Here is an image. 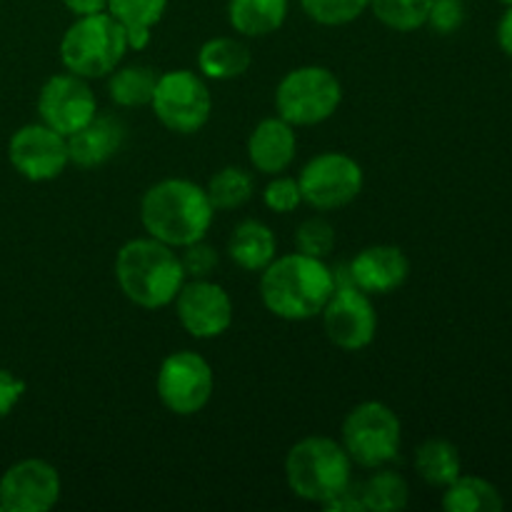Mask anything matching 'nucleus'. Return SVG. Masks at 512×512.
<instances>
[{
	"label": "nucleus",
	"mask_w": 512,
	"mask_h": 512,
	"mask_svg": "<svg viewBox=\"0 0 512 512\" xmlns=\"http://www.w3.org/2000/svg\"><path fill=\"white\" fill-rule=\"evenodd\" d=\"M335 285L333 268L323 258L298 250L275 255L273 263L260 270V300L265 310L288 323L318 318Z\"/></svg>",
	"instance_id": "f257e3e1"
},
{
	"label": "nucleus",
	"mask_w": 512,
	"mask_h": 512,
	"mask_svg": "<svg viewBox=\"0 0 512 512\" xmlns=\"http://www.w3.org/2000/svg\"><path fill=\"white\" fill-rule=\"evenodd\" d=\"M213 218L215 208L208 193L193 180H158L140 198V223L145 233L175 250L205 240Z\"/></svg>",
	"instance_id": "f03ea898"
},
{
	"label": "nucleus",
	"mask_w": 512,
	"mask_h": 512,
	"mask_svg": "<svg viewBox=\"0 0 512 512\" xmlns=\"http://www.w3.org/2000/svg\"><path fill=\"white\" fill-rule=\"evenodd\" d=\"M115 280L125 298L143 310L173 305L185 278L175 248L155 238H133L115 255Z\"/></svg>",
	"instance_id": "7ed1b4c3"
},
{
	"label": "nucleus",
	"mask_w": 512,
	"mask_h": 512,
	"mask_svg": "<svg viewBox=\"0 0 512 512\" xmlns=\"http://www.w3.org/2000/svg\"><path fill=\"white\" fill-rule=\"evenodd\" d=\"M285 483L295 498L325 505L353 483V460L340 440L308 435L285 455Z\"/></svg>",
	"instance_id": "20e7f679"
},
{
	"label": "nucleus",
	"mask_w": 512,
	"mask_h": 512,
	"mask_svg": "<svg viewBox=\"0 0 512 512\" xmlns=\"http://www.w3.org/2000/svg\"><path fill=\"white\" fill-rule=\"evenodd\" d=\"M128 53V38L110 13L80 15L60 38V63L85 80L108 78Z\"/></svg>",
	"instance_id": "39448f33"
},
{
	"label": "nucleus",
	"mask_w": 512,
	"mask_h": 512,
	"mask_svg": "<svg viewBox=\"0 0 512 512\" xmlns=\"http://www.w3.org/2000/svg\"><path fill=\"white\" fill-rule=\"evenodd\" d=\"M343 103V85L325 65H300L275 88V110L293 128H310L333 118Z\"/></svg>",
	"instance_id": "423d86ee"
},
{
	"label": "nucleus",
	"mask_w": 512,
	"mask_h": 512,
	"mask_svg": "<svg viewBox=\"0 0 512 512\" xmlns=\"http://www.w3.org/2000/svg\"><path fill=\"white\" fill-rule=\"evenodd\" d=\"M340 445L358 468H383L398 458L403 445V423L390 405L365 400L345 415Z\"/></svg>",
	"instance_id": "0eeeda50"
},
{
	"label": "nucleus",
	"mask_w": 512,
	"mask_h": 512,
	"mask_svg": "<svg viewBox=\"0 0 512 512\" xmlns=\"http://www.w3.org/2000/svg\"><path fill=\"white\" fill-rule=\"evenodd\" d=\"M150 108L170 133L195 135L208 125L213 113V95L203 75L195 70H168L158 75Z\"/></svg>",
	"instance_id": "6e6552de"
},
{
	"label": "nucleus",
	"mask_w": 512,
	"mask_h": 512,
	"mask_svg": "<svg viewBox=\"0 0 512 512\" xmlns=\"http://www.w3.org/2000/svg\"><path fill=\"white\" fill-rule=\"evenodd\" d=\"M215 390V373L208 360L195 350H175L160 363L155 375V393L178 418L198 415L210 403Z\"/></svg>",
	"instance_id": "1a4fd4ad"
},
{
	"label": "nucleus",
	"mask_w": 512,
	"mask_h": 512,
	"mask_svg": "<svg viewBox=\"0 0 512 512\" xmlns=\"http://www.w3.org/2000/svg\"><path fill=\"white\" fill-rule=\"evenodd\" d=\"M303 203L318 213L345 208L353 203L365 185V173L355 158L338 150H325L305 163L298 175Z\"/></svg>",
	"instance_id": "9d476101"
},
{
	"label": "nucleus",
	"mask_w": 512,
	"mask_h": 512,
	"mask_svg": "<svg viewBox=\"0 0 512 512\" xmlns=\"http://www.w3.org/2000/svg\"><path fill=\"white\" fill-rule=\"evenodd\" d=\"M320 318H323V330L330 343L345 353H360L378 335L373 295L363 293L353 283L335 285Z\"/></svg>",
	"instance_id": "9b49d317"
},
{
	"label": "nucleus",
	"mask_w": 512,
	"mask_h": 512,
	"mask_svg": "<svg viewBox=\"0 0 512 512\" xmlns=\"http://www.w3.org/2000/svg\"><path fill=\"white\" fill-rule=\"evenodd\" d=\"M8 160L20 178L50 183L70 165L68 138L45 123H28L10 135Z\"/></svg>",
	"instance_id": "f8f14e48"
},
{
	"label": "nucleus",
	"mask_w": 512,
	"mask_h": 512,
	"mask_svg": "<svg viewBox=\"0 0 512 512\" xmlns=\"http://www.w3.org/2000/svg\"><path fill=\"white\" fill-rule=\"evenodd\" d=\"M35 108H38L40 123L68 138L98 115V98L90 88V80L65 70L45 80Z\"/></svg>",
	"instance_id": "ddd939ff"
},
{
	"label": "nucleus",
	"mask_w": 512,
	"mask_h": 512,
	"mask_svg": "<svg viewBox=\"0 0 512 512\" xmlns=\"http://www.w3.org/2000/svg\"><path fill=\"white\" fill-rule=\"evenodd\" d=\"M173 305L183 330L195 340L220 338L233 325V300L223 285L210 278L185 280Z\"/></svg>",
	"instance_id": "4468645a"
},
{
	"label": "nucleus",
	"mask_w": 512,
	"mask_h": 512,
	"mask_svg": "<svg viewBox=\"0 0 512 512\" xmlns=\"http://www.w3.org/2000/svg\"><path fill=\"white\" fill-rule=\"evenodd\" d=\"M63 483L55 465L40 458H25L0 475L3 512H48L58 505Z\"/></svg>",
	"instance_id": "2eb2a0df"
},
{
	"label": "nucleus",
	"mask_w": 512,
	"mask_h": 512,
	"mask_svg": "<svg viewBox=\"0 0 512 512\" xmlns=\"http://www.w3.org/2000/svg\"><path fill=\"white\" fill-rule=\"evenodd\" d=\"M410 275V260L398 245H368L348 265V283L368 295H388L403 288Z\"/></svg>",
	"instance_id": "dca6fc26"
},
{
	"label": "nucleus",
	"mask_w": 512,
	"mask_h": 512,
	"mask_svg": "<svg viewBox=\"0 0 512 512\" xmlns=\"http://www.w3.org/2000/svg\"><path fill=\"white\" fill-rule=\"evenodd\" d=\"M298 153L295 128L280 115L263 118L248 135V160L258 173L280 175L293 165Z\"/></svg>",
	"instance_id": "f3484780"
},
{
	"label": "nucleus",
	"mask_w": 512,
	"mask_h": 512,
	"mask_svg": "<svg viewBox=\"0 0 512 512\" xmlns=\"http://www.w3.org/2000/svg\"><path fill=\"white\" fill-rule=\"evenodd\" d=\"M125 143V125L113 115H95L90 123L68 135L70 165L100 168L120 153Z\"/></svg>",
	"instance_id": "a211bd4d"
},
{
	"label": "nucleus",
	"mask_w": 512,
	"mask_h": 512,
	"mask_svg": "<svg viewBox=\"0 0 512 512\" xmlns=\"http://www.w3.org/2000/svg\"><path fill=\"white\" fill-rule=\"evenodd\" d=\"M228 255L238 268L248 270V273H260L278 255V238L260 220H240L233 228V233H230Z\"/></svg>",
	"instance_id": "6ab92c4d"
},
{
	"label": "nucleus",
	"mask_w": 512,
	"mask_h": 512,
	"mask_svg": "<svg viewBox=\"0 0 512 512\" xmlns=\"http://www.w3.org/2000/svg\"><path fill=\"white\" fill-rule=\"evenodd\" d=\"M250 63H253V53L248 43L230 35L205 40L198 50V73L205 80H218V83L235 80L248 73Z\"/></svg>",
	"instance_id": "aec40b11"
},
{
	"label": "nucleus",
	"mask_w": 512,
	"mask_h": 512,
	"mask_svg": "<svg viewBox=\"0 0 512 512\" xmlns=\"http://www.w3.org/2000/svg\"><path fill=\"white\" fill-rule=\"evenodd\" d=\"M290 0H228V23L243 38H265L283 28Z\"/></svg>",
	"instance_id": "412c9836"
},
{
	"label": "nucleus",
	"mask_w": 512,
	"mask_h": 512,
	"mask_svg": "<svg viewBox=\"0 0 512 512\" xmlns=\"http://www.w3.org/2000/svg\"><path fill=\"white\" fill-rule=\"evenodd\" d=\"M165 10H168V0H108L105 13H110L123 25L128 50H145Z\"/></svg>",
	"instance_id": "4be33fe9"
},
{
	"label": "nucleus",
	"mask_w": 512,
	"mask_h": 512,
	"mask_svg": "<svg viewBox=\"0 0 512 512\" xmlns=\"http://www.w3.org/2000/svg\"><path fill=\"white\" fill-rule=\"evenodd\" d=\"M413 465L420 480L428 483L430 488H448L463 473L460 450L450 440L443 438H430L420 443L418 450H415Z\"/></svg>",
	"instance_id": "5701e85b"
},
{
	"label": "nucleus",
	"mask_w": 512,
	"mask_h": 512,
	"mask_svg": "<svg viewBox=\"0 0 512 512\" xmlns=\"http://www.w3.org/2000/svg\"><path fill=\"white\" fill-rule=\"evenodd\" d=\"M158 70L145 63L118 65L108 75V95L120 108H143L150 105L158 83Z\"/></svg>",
	"instance_id": "b1692460"
},
{
	"label": "nucleus",
	"mask_w": 512,
	"mask_h": 512,
	"mask_svg": "<svg viewBox=\"0 0 512 512\" xmlns=\"http://www.w3.org/2000/svg\"><path fill=\"white\" fill-rule=\"evenodd\" d=\"M443 490V508L448 512H500L505 508L500 490L478 475L460 473Z\"/></svg>",
	"instance_id": "393cba45"
},
{
	"label": "nucleus",
	"mask_w": 512,
	"mask_h": 512,
	"mask_svg": "<svg viewBox=\"0 0 512 512\" xmlns=\"http://www.w3.org/2000/svg\"><path fill=\"white\" fill-rule=\"evenodd\" d=\"M363 508L370 512H398L408 508L410 488L408 480L390 468H375L365 483H360Z\"/></svg>",
	"instance_id": "a878e982"
},
{
	"label": "nucleus",
	"mask_w": 512,
	"mask_h": 512,
	"mask_svg": "<svg viewBox=\"0 0 512 512\" xmlns=\"http://www.w3.org/2000/svg\"><path fill=\"white\" fill-rule=\"evenodd\" d=\"M210 203L215 210H235L243 208L255 193V180L250 170L238 168V165H228L220 168L213 178L205 185Z\"/></svg>",
	"instance_id": "bb28decb"
},
{
	"label": "nucleus",
	"mask_w": 512,
	"mask_h": 512,
	"mask_svg": "<svg viewBox=\"0 0 512 512\" xmlns=\"http://www.w3.org/2000/svg\"><path fill=\"white\" fill-rule=\"evenodd\" d=\"M430 3L433 0H368V8L385 28L413 33L428 23Z\"/></svg>",
	"instance_id": "cd10ccee"
},
{
	"label": "nucleus",
	"mask_w": 512,
	"mask_h": 512,
	"mask_svg": "<svg viewBox=\"0 0 512 512\" xmlns=\"http://www.w3.org/2000/svg\"><path fill=\"white\" fill-rule=\"evenodd\" d=\"M300 8L313 23L338 28L358 20L368 10V0H300Z\"/></svg>",
	"instance_id": "c85d7f7f"
},
{
	"label": "nucleus",
	"mask_w": 512,
	"mask_h": 512,
	"mask_svg": "<svg viewBox=\"0 0 512 512\" xmlns=\"http://www.w3.org/2000/svg\"><path fill=\"white\" fill-rule=\"evenodd\" d=\"M335 225L323 215H310L295 230V248L298 253L313 255V258H328L335 250Z\"/></svg>",
	"instance_id": "c756f323"
},
{
	"label": "nucleus",
	"mask_w": 512,
	"mask_h": 512,
	"mask_svg": "<svg viewBox=\"0 0 512 512\" xmlns=\"http://www.w3.org/2000/svg\"><path fill=\"white\" fill-rule=\"evenodd\" d=\"M263 203L265 208L278 215L295 213L303 205V193H300L298 178H290V175L283 173L273 175V180L263 190Z\"/></svg>",
	"instance_id": "7c9ffc66"
},
{
	"label": "nucleus",
	"mask_w": 512,
	"mask_h": 512,
	"mask_svg": "<svg viewBox=\"0 0 512 512\" xmlns=\"http://www.w3.org/2000/svg\"><path fill=\"white\" fill-rule=\"evenodd\" d=\"M180 263H183L185 278H210L213 270L218 268V250L213 245H208L205 240L198 243H190L185 248H180Z\"/></svg>",
	"instance_id": "2f4dec72"
},
{
	"label": "nucleus",
	"mask_w": 512,
	"mask_h": 512,
	"mask_svg": "<svg viewBox=\"0 0 512 512\" xmlns=\"http://www.w3.org/2000/svg\"><path fill=\"white\" fill-rule=\"evenodd\" d=\"M465 23V0H433L428 10V28L438 35H453Z\"/></svg>",
	"instance_id": "473e14b6"
},
{
	"label": "nucleus",
	"mask_w": 512,
	"mask_h": 512,
	"mask_svg": "<svg viewBox=\"0 0 512 512\" xmlns=\"http://www.w3.org/2000/svg\"><path fill=\"white\" fill-rule=\"evenodd\" d=\"M25 380L20 375L10 373V370L0 368V420L8 418L15 410V405L23 400L25 395Z\"/></svg>",
	"instance_id": "72a5a7b5"
},
{
	"label": "nucleus",
	"mask_w": 512,
	"mask_h": 512,
	"mask_svg": "<svg viewBox=\"0 0 512 512\" xmlns=\"http://www.w3.org/2000/svg\"><path fill=\"white\" fill-rule=\"evenodd\" d=\"M325 510L330 512H363V498H360V485L350 483L343 493L335 495L330 503L323 505Z\"/></svg>",
	"instance_id": "f704fd0d"
},
{
	"label": "nucleus",
	"mask_w": 512,
	"mask_h": 512,
	"mask_svg": "<svg viewBox=\"0 0 512 512\" xmlns=\"http://www.w3.org/2000/svg\"><path fill=\"white\" fill-rule=\"evenodd\" d=\"M65 8L80 18V15H95V13H105L108 8V0H63Z\"/></svg>",
	"instance_id": "c9c22d12"
},
{
	"label": "nucleus",
	"mask_w": 512,
	"mask_h": 512,
	"mask_svg": "<svg viewBox=\"0 0 512 512\" xmlns=\"http://www.w3.org/2000/svg\"><path fill=\"white\" fill-rule=\"evenodd\" d=\"M498 45L503 48V53H508L512 58V5L503 13L498 23Z\"/></svg>",
	"instance_id": "e433bc0d"
},
{
	"label": "nucleus",
	"mask_w": 512,
	"mask_h": 512,
	"mask_svg": "<svg viewBox=\"0 0 512 512\" xmlns=\"http://www.w3.org/2000/svg\"><path fill=\"white\" fill-rule=\"evenodd\" d=\"M498 3H503L505 8H508V5H512V0H498Z\"/></svg>",
	"instance_id": "4c0bfd02"
}]
</instances>
